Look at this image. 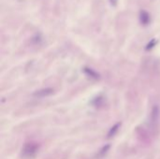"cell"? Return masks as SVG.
Returning a JSON list of instances; mask_svg holds the SVG:
<instances>
[{
    "label": "cell",
    "mask_w": 160,
    "mask_h": 159,
    "mask_svg": "<svg viewBox=\"0 0 160 159\" xmlns=\"http://www.w3.org/2000/svg\"><path fill=\"white\" fill-rule=\"evenodd\" d=\"M38 152H39V144L32 141L27 142L22 148V156L26 159H30L33 158L38 153Z\"/></svg>",
    "instance_id": "1"
},
{
    "label": "cell",
    "mask_w": 160,
    "mask_h": 159,
    "mask_svg": "<svg viewBox=\"0 0 160 159\" xmlns=\"http://www.w3.org/2000/svg\"><path fill=\"white\" fill-rule=\"evenodd\" d=\"M160 119V109L157 105H154L152 108L151 113H150V119H149V123L150 126L152 127L153 129H154L156 125L158 124Z\"/></svg>",
    "instance_id": "2"
},
{
    "label": "cell",
    "mask_w": 160,
    "mask_h": 159,
    "mask_svg": "<svg viewBox=\"0 0 160 159\" xmlns=\"http://www.w3.org/2000/svg\"><path fill=\"white\" fill-rule=\"evenodd\" d=\"M53 88H43V89H40L37 90L33 95L37 98H48L50 95H52L53 94Z\"/></svg>",
    "instance_id": "3"
},
{
    "label": "cell",
    "mask_w": 160,
    "mask_h": 159,
    "mask_svg": "<svg viewBox=\"0 0 160 159\" xmlns=\"http://www.w3.org/2000/svg\"><path fill=\"white\" fill-rule=\"evenodd\" d=\"M140 21H141V24L147 25L151 21V17H150L149 12L146 11V10H141V12H140Z\"/></svg>",
    "instance_id": "4"
},
{
    "label": "cell",
    "mask_w": 160,
    "mask_h": 159,
    "mask_svg": "<svg viewBox=\"0 0 160 159\" xmlns=\"http://www.w3.org/2000/svg\"><path fill=\"white\" fill-rule=\"evenodd\" d=\"M118 127H120V123H117V124H115L113 127H112L111 131L109 132V137H112V136H113V135L115 134V132L118 130Z\"/></svg>",
    "instance_id": "5"
},
{
    "label": "cell",
    "mask_w": 160,
    "mask_h": 159,
    "mask_svg": "<svg viewBox=\"0 0 160 159\" xmlns=\"http://www.w3.org/2000/svg\"><path fill=\"white\" fill-rule=\"evenodd\" d=\"M155 43H156L155 40H152V41L147 45V50H148V49H152V48L155 45Z\"/></svg>",
    "instance_id": "6"
},
{
    "label": "cell",
    "mask_w": 160,
    "mask_h": 159,
    "mask_svg": "<svg viewBox=\"0 0 160 159\" xmlns=\"http://www.w3.org/2000/svg\"><path fill=\"white\" fill-rule=\"evenodd\" d=\"M109 1H110L111 5L113 6V7H115L117 5V3H118V0H109Z\"/></svg>",
    "instance_id": "7"
}]
</instances>
